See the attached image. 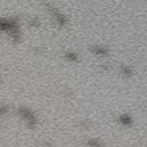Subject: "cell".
<instances>
[{"mask_svg":"<svg viewBox=\"0 0 147 147\" xmlns=\"http://www.w3.org/2000/svg\"><path fill=\"white\" fill-rule=\"evenodd\" d=\"M20 113H21L22 117L25 118L28 122H33L34 123V116H33V114L30 110H28V109H21Z\"/></svg>","mask_w":147,"mask_h":147,"instance_id":"cell-1","label":"cell"},{"mask_svg":"<svg viewBox=\"0 0 147 147\" xmlns=\"http://www.w3.org/2000/svg\"><path fill=\"white\" fill-rule=\"evenodd\" d=\"M5 113H6V108H2V107H1V108H0V115H1V114H5Z\"/></svg>","mask_w":147,"mask_h":147,"instance_id":"cell-2","label":"cell"}]
</instances>
